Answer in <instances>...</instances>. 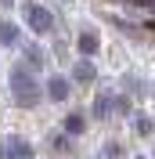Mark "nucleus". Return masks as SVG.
<instances>
[{
	"instance_id": "nucleus-1",
	"label": "nucleus",
	"mask_w": 155,
	"mask_h": 159,
	"mask_svg": "<svg viewBox=\"0 0 155 159\" xmlns=\"http://www.w3.org/2000/svg\"><path fill=\"white\" fill-rule=\"evenodd\" d=\"M11 94H15V105L18 109H33L40 101V83H36L29 65H15L11 69Z\"/></svg>"
},
{
	"instance_id": "nucleus-2",
	"label": "nucleus",
	"mask_w": 155,
	"mask_h": 159,
	"mask_svg": "<svg viewBox=\"0 0 155 159\" xmlns=\"http://www.w3.org/2000/svg\"><path fill=\"white\" fill-rule=\"evenodd\" d=\"M25 22H29V29L36 36H47L54 29V15H51L43 4H25Z\"/></svg>"
},
{
	"instance_id": "nucleus-3",
	"label": "nucleus",
	"mask_w": 155,
	"mask_h": 159,
	"mask_svg": "<svg viewBox=\"0 0 155 159\" xmlns=\"http://www.w3.org/2000/svg\"><path fill=\"white\" fill-rule=\"evenodd\" d=\"M4 159H33V145L25 138H18V134H11L4 141Z\"/></svg>"
},
{
	"instance_id": "nucleus-4",
	"label": "nucleus",
	"mask_w": 155,
	"mask_h": 159,
	"mask_svg": "<svg viewBox=\"0 0 155 159\" xmlns=\"http://www.w3.org/2000/svg\"><path fill=\"white\" fill-rule=\"evenodd\" d=\"M94 76H97V69H94L90 58H79L76 65H72V80H76V83H94Z\"/></svg>"
},
{
	"instance_id": "nucleus-5",
	"label": "nucleus",
	"mask_w": 155,
	"mask_h": 159,
	"mask_svg": "<svg viewBox=\"0 0 155 159\" xmlns=\"http://www.w3.org/2000/svg\"><path fill=\"white\" fill-rule=\"evenodd\" d=\"M47 94H51V101H65L69 98V80L65 76H51L47 80Z\"/></svg>"
},
{
	"instance_id": "nucleus-6",
	"label": "nucleus",
	"mask_w": 155,
	"mask_h": 159,
	"mask_svg": "<svg viewBox=\"0 0 155 159\" xmlns=\"http://www.w3.org/2000/svg\"><path fill=\"white\" fill-rule=\"evenodd\" d=\"M0 43H4V47H18V43H22L15 22H0Z\"/></svg>"
},
{
	"instance_id": "nucleus-7",
	"label": "nucleus",
	"mask_w": 155,
	"mask_h": 159,
	"mask_svg": "<svg viewBox=\"0 0 155 159\" xmlns=\"http://www.w3.org/2000/svg\"><path fill=\"white\" fill-rule=\"evenodd\" d=\"M83 130H87V127H83V116H79V112H69V116H65V134H69V138H79Z\"/></svg>"
},
{
	"instance_id": "nucleus-8",
	"label": "nucleus",
	"mask_w": 155,
	"mask_h": 159,
	"mask_svg": "<svg viewBox=\"0 0 155 159\" xmlns=\"http://www.w3.org/2000/svg\"><path fill=\"white\" fill-rule=\"evenodd\" d=\"M79 54H83V58H94L97 54V36L94 33H83V36H79Z\"/></svg>"
},
{
	"instance_id": "nucleus-9",
	"label": "nucleus",
	"mask_w": 155,
	"mask_h": 159,
	"mask_svg": "<svg viewBox=\"0 0 155 159\" xmlns=\"http://www.w3.org/2000/svg\"><path fill=\"white\" fill-rule=\"evenodd\" d=\"M94 116H97V119H108V116H112V94L94 98Z\"/></svg>"
},
{
	"instance_id": "nucleus-10",
	"label": "nucleus",
	"mask_w": 155,
	"mask_h": 159,
	"mask_svg": "<svg viewBox=\"0 0 155 159\" xmlns=\"http://www.w3.org/2000/svg\"><path fill=\"white\" fill-rule=\"evenodd\" d=\"M137 134H144V138H152V134H155V123H152L148 116H137Z\"/></svg>"
},
{
	"instance_id": "nucleus-11",
	"label": "nucleus",
	"mask_w": 155,
	"mask_h": 159,
	"mask_svg": "<svg viewBox=\"0 0 155 159\" xmlns=\"http://www.w3.org/2000/svg\"><path fill=\"white\" fill-rule=\"evenodd\" d=\"M105 159H123V148H119V141H108V145H105Z\"/></svg>"
},
{
	"instance_id": "nucleus-12",
	"label": "nucleus",
	"mask_w": 155,
	"mask_h": 159,
	"mask_svg": "<svg viewBox=\"0 0 155 159\" xmlns=\"http://www.w3.org/2000/svg\"><path fill=\"white\" fill-rule=\"evenodd\" d=\"M25 58H29L33 65H43V51L40 47H25Z\"/></svg>"
},
{
	"instance_id": "nucleus-13",
	"label": "nucleus",
	"mask_w": 155,
	"mask_h": 159,
	"mask_svg": "<svg viewBox=\"0 0 155 159\" xmlns=\"http://www.w3.org/2000/svg\"><path fill=\"white\" fill-rule=\"evenodd\" d=\"M0 4H4V7H15V0H0Z\"/></svg>"
},
{
	"instance_id": "nucleus-14",
	"label": "nucleus",
	"mask_w": 155,
	"mask_h": 159,
	"mask_svg": "<svg viewBox=\"0 0 155 159\" xmlns=\"http://www.w3.org/2000/svg\"><path fill=\"white\" fill-rule=\"evenodd\" d=\"M148 29H152V33H155V22H148Z\"/></svg>"
}]
</instances>
